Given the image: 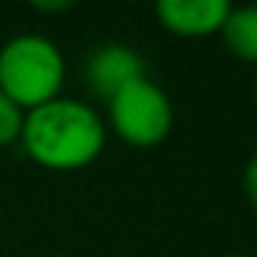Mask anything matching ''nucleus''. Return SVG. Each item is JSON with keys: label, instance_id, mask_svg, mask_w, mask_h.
Instances as JSON below:
<instances>
[{"label": "nucleus", "instance_id": "nucleus-1", "mask_svg": "<svg viewBox=\"0 0 257 257\" xmlns=\"http://www.w3.org/2000/svg\"><path fill=\"white\" fill-rule=\"evenodd\" d=\"M19 143L40 167L70 173L100 158L106 146V121L85 100L55 97L25 112Z\"/></svg>", "mask_w": 257, "mask_h": 257}, {"label": "nucleus", "instance_id": "nucleus-2", "mask_svg": "<svg viewBox=\"0 0 257 257\" xmlns=\"http://www.w3.org/2000/svg\"><path fill=\"white\" fill-rule=\"evenodd\" d=\"M67 61L55 40L43 34H19L0 46V91L25 112L61 97Z\"/></svg>", "mask_w": 257, "mask_h": 257}, {"label": "nucleus", "instance_id": "nucleus-3", "mask_svg": "<svg viewBox=\"0 0 257 257\" xmlns=\"http://www.w3.org/2000/svg\"><path fill=\"white\" fill-rule=\"evenodd\" d=\"M109 118L106 124L134 149H155L161 146L176 121V109L170 94L152 82L149 76L124 85L121 91H115L109 100Z\"/></svg>", "mask_w": 257, "mask_h": 257}, {"label": "nucleus", "instance_id": "nucleus-4", "mask_svg": "<svg viewBox=\"0 0 257 257\" xmlns=\"http://www.w3.org/2000/svg\"><path fill=\"white\" fill-rule=\"evenodd\" d=\"M230 7V0H158L155 16L170 34L209 37L221 34Z\"/></svg>", "mask_w": 257, "mask_h": 257}, {"label": "nucleus", "instance_id": "nucleus-5", "mask_svg": "<svg viewBox=\"0 0 257 257\" xmlns=\"http://www.w3.org/2000/svg\"><path fill=\"white\" fill-rule=\"evenodd\" d=\"M146 76V61L137 49L124 43H106L91 52L88 58V85L103 94L106 100L121 91L124 85H131Z\"/></svg>", "mask_w": 257, "mask_h": 257}, {"label": "nucleus", "instance_id": "nucleus-6", "mask_svg": "<svg viewBox=\"0 0 257 257\" xmlns=\"http://www.w3.org/2000/svg\"><path fill=\"white\" fill-rule=\"evenodd\" d=\"M221 40L239 61L257 64V7H230Z\"/></svg>", "mask_w": 257, "mask_h": 257}, {"label": "nucleus", "instance_id": "nucleus-7", "mask_svg": "<svg viewBox=\"0 0 257 257\" xmlns=\"http://www.w3.org/2000/svg\"><path fill=\"white\" fill-rule=\"evenodd\" d=\"M22 127H25V109L0 91V149L19 143Z\"/></svg>", "mask_w": 257, "mask_h": 257}, {"label": "nucleus", "instance_id": "nucleus-8", "mask_svg": "<svg viewBox=\"0 0 257 257\" xmlns=\"http://www.w3.org/2000/svg\"><path fill=\"white\" fill-rule=\"evenodd\" d=\"M242 194L251 203V209L257 212V149L251 152V158L242 167Z\"/></svg>", "mask_w": 257, "mask_h": 257}, {"label": "nucleus", "instance_id": "nucleus-9", "mask_svg": "<svg viewBox=\"0 0 257 257\" xmlns=\"http://www.w3.org/2000/svg\"><path fill=\"white\" fill-rule=\"evenodd\" d=\"M254 103H257V73H254Z\"/></svg>", "mask_w": 257, "mask_h": 257}, {"label": "nucleus", "instance_id": "nucleus-10", "mask_svg": "<svg viewBox=\"0 0 257 257\" xmlns=\"http://www.w3.org/2000/svg\"><path fill=\"white\" fill-rule=\"evenodd\" d=\"M230 257H245V254H230Z\"/></svg>", "mask_w": 257, "mask_h": 257}]
</instances>
